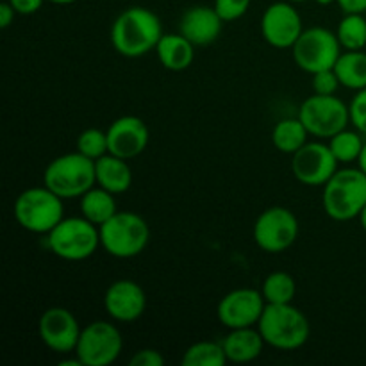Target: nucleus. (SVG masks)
Instances as JSON below:
<instances>
[{"mask_svg":"<svg viewBox=\"0 0 366 366\" xmlns=\"http://www.w3.org/2000/svg\"><path fill=\"white\" fill-rule=\"evenodd\" d=\"M300 225L295 213L282 206L264 209L254 224V242L268 254L288 250L299 238Z\"/></svg>","mask_w":366,"mask_h":366,"instance_id":"11","label":"nucleus"},{"mask_svg":"<svg viewBox=\"0 0 366 366\" xmlns=\"http://www.w3.org/2000/svg\"><path fill=\"white\" fill-rule=\"evenodd\" d=\"M163 38V25L159 16L147 7H129L122 11L111 25V43L120 56L142 57L156 50Z\"/></svg>","mask_w":366,"mask_h":366,"instance_id":"1","label":"nucleus"},{"mask_svg":"<svg viewBox=\"0 0 366 366\" xmlns=\"http://www.w3.org/2000/svg\"><path fill=\"white\" fill-rule=\"evenodd\" d=\"M288 2H292V4H297V2H307V0H288Z\"/></svg>","mask_w":366,"mask_h":366,"instance_id":"41","label":"nucleus"},{"mask_svg":"<svg viewBox=\"0 0 366 366\" xmlns=\"http://www.w3.org/2000/svg\"><path fill=\"white\" fill-rule=\"evenodd\" d=\"M161 64L170 71H184L195 59V45L186 36L163 34L156 46Z\"/></svg>","mask_w":366,"mask_h":366,"instance_id":"21","label":"nucleus"},{"mask_svg":"<svg viewBox=\"0 0 366 366\" xmlns=\"http://www.w3.org/2000/svg\"><path fill=\"white\" fill-rule=\"evenodd\" d=\"M317 4H320V6H331V4H335L336 0H315Z\"/></svg>","mask_w":366,"mask_h":366,"instance_id":"40","label":"nucleus"},{"mask_svg":"<svg viewBox=\"0 0 366 366\" xmlns=\"http://www.w3.org/2000/svg\"><path fill=\"white\" fill-rule=\"evenodd\" d=\"M81 331L77 318L66 307H49L38 322L39 338L46 349L57 354L75 352Z\"/></svg>","mask_w":366,"mask_h":366,"instance_id":"15","label":"nucleus"},{"mask_svg":"<svg viewBox=\"0 0 366 366\" xmlns=\"http://www.w3.org/2000/svg\"><path fill=\"white\" fill-rule=\"evenodd\" d=\"M343 13H366V0H336Z\"/></svg>","mask_w":366,"mask_h":366,"instance_id":"35","label":"nucleus"},{"mask_svg":"<svg viewBox=\"0 0 366 366\" xmlns=\"http://www.w3.org/2000/svg\"><path fill=\"white\" fill-rule=\"evenodd\" d=\"M150 132L145 122L138 117H120L107 129V142H109V154L122 157V159H134L139 154L145 152L149 145Z\"/></svg>","mask_w":366,"mask_h":366,"instance_id":"17","label":"nucleus"},{"mask_svg":"<svg viewBox=\"0 0 366 366\" xmlns=\"http://www.w3.org/2000/svg\"><path fill=\"white\" fill-rule=\"evenodd\" d=\"M227 363L224 345L217 342H197L182 354L181 365L184 366H224Z\"/></svg>","mask_w":366,"mask_h":366,"instance_id":"26","label":"nucleus"},{"mask_svg":"<svg viewBox=\"0 0 366 366\" xmlns=\"http://www.w3.org/2000/svg\"><path fill=\"white\" fill-rule=\"evenodd\" d=\"M299 118L315 138H332L350 124V109L336 95H311L302 102Z\"/></svg>","mask_w":366,"mask_h":366,"instance_id":"9","label":"nucleus"},{"mask_svg":"<svg viewBox=\"0 0 366 366\" xmlns=\"http://www.w3.org/2000/svg\"><path fill=\"white\" fill-rule=\"evenodd\" d=\"M311 86H313V92L317 95H335L342 84H340V79L336 75L335 68H329V70H322L313 74Z\"/></svg>","mask_w":366,"mask_h":366,"instance_id":"31","label":"nucleus"},{"mask_svg":"<svg viewBox=\"0 0 366 366\" xmlns=\"http://www.w3.org/2000/svg\"><path fill=\"white\" fill-rule=\"evenodd\" d=\"M336 36L343 50L366 49V16L363 13H345L340 20Z\"/></svg>","mask_w":366,"mask_h":366,"instance_id":"25","label":"nucleus"},{"mask_svg":"<svg viewBox=\"0 0 366 366\" xmlns=\"http://www.w3.org/2000/svg\"><path fill=\"white\" fill-rule=\"evenodd\" d=\"M77 152L89 159L97 161L102 156L109 154V142H107V131L89 127L82 131L77 138Z\"/></svg>","mask_w":366,"mask_h":366,"instance_id":"29","label":"nucleus"},{"mask_svg":"<svg viewBox=\"0 0 366 366\" xmlns=\"http://www.w3.org/2000/svg\"><path fill=\"white\" fill-rule=\"evenodd\" d=\"M264 343L277 350H295L307 343L310 320L293 304H267L257 322Z\"/></svg>","mask_w":366,"mask_h":366,"instance_id":"2","label":"nucleus"},{"mask_svg":"<svg viewBox=\"0 0 366 366\" xmlns=\"http://www.w3.org/2000/svg\"><path fill=\"white\" fill-rule=\"evenodd\" d=\"M340 84L360 92L366 88V52L363 50H345L335 64Z\"/></svg>","mask_w":366,"mask_h":366,"instance_id":"22","label":"nucleus"},{"mask_svg":"<svg viewBox=\"0 0 366 366\" xmlns=\"http://www.w3.org/2000/svg\"><path fill=\"white\" fill-rule=\"evenodd\" d=\"M342 50L336 32L325 27L304 29L295 45L292 46L293 61L297 66L311 75L335 68L336 61L342 56Z\"/></svg>","mask_w":366,"mask_h":366,"instance_id":"8","label":"nucleus"},{"mask_svg":"<svg viewBox=\"0 0 366 366\" xmlns=\"http://www.w3.org/2000/svg\"><path fill=\"white\" fill-rule=\"evenodd\" d=\"M99 229L100 247L118 259L139 256L150 242V229L145 218L131 211H117Z\"/></svg>","mask_w":366,"mask_h":366,"instance_id":"5","label":"nucleus"},{"mask_svg":"<svg viewBox=\"0 0 366 366\" xmlns=\"http://www.w3.org/2000/svg\"><path fill=\"white\" fill-rule=\"evenodd\" d=\"M357 167H360L361 170H363L365 174H366V142H365V147H363V150H361V156H360V159H357Z\"/></svg>","mask_w":366,"mask_h":366,"instance_id":"37","label":"nucleus"},{"mask_svg":"<svg viewBox=\"0 0 366 366\" xmlns=\"http://www.w3.org/2000/svg\"><path fill=\"white\" fill-rule=\"evenodd\" d=\"M267 304H292L297 293V282L286 272H272L261 288Z\"/></svg>","mask_w":366,"mask_h":366,"instance_id":"27","label":"nucleus"},{"mask_svg":"<svg viewBox=\"0 0 366 366\" xmlns=\"http://www.w3.org/2000/svg\"><path fill=\"white\" fill-rule=\"evenodd\" d=\"M322 206L325 214L336 222H349L360 217L366 206V174L357 168L338 170L324 184Z\"/></svg>","mask_w":366,"mask_h":366,"instance_id":"3","label":"nucleus"},{"mask_svg":"<svg viewBox=\"0 0 366 366\" xmlns=\"http://www.w3.org/2000/svg\"><path fill=\"white\" fill-rule=\"evenodd\" d=\"M124 340L114 324L109 322H92L79 336L75 356L82 366H109L120 357Z\"/></svg>","mask_w":366,"mask_h":366,"instance_id":"10","label":"nucleus"},{"mask_svg":"<svg viewBox=\"0 0 366 366\" xmlns=\"http://www.w3.org/2000/svg\"><path fill=\"white\" fill-rule=\"evenodd\" d=\"M338 159L329 143L307 142L292 156V172L300 184L322 186L338 172Z\"/></svg>","mask_w":366,"mask_h":366,"instance_id":"12","label":"nucleus"},{"mask_svg":"<svg viewBox=\"0 0 366 366\" xmlns=\"http://www.w3.org/2000/svg\"><path fill=\"white\" fill-rule=\"evenodd\" d=\"M224 20L214 7L193 6L186 11L179 21V32L189 39L195 46H206L217 41L220 36Z\"/></svg>","mask_w":366,"mask_h":366,"instance_id":"18","label":"nucleus"},{"mask_svg":"<svg viewBox=\"0 0 366 366\" xmlns=\"http://www.w3.org/2000/svg\"><path fill=\"white\" fill-rule=\"evenodd\" d=\"M49 2L57 4V6H68V4H74L77 2V0H49Z\"/></svg>","mask_w":366,"mask_h":366,"instance_id":"39","label":"nucleus"},{"mask_svg":"<svg viewBox=\"0 0 366 366\" xmlns=\"http://www.w3.org/2000/svg\"><path fill=\"white\" fill-rule=\"evenodd\" d=\"M97 184L107 189L113 195L125 193L132 184V170L127 164V159L106 154L95 161Z\"/></svg>","mask_w":366,"mask_h":366,"instance_id":"20","label":"nucleus"},{"mask_svg":"<svg viewBox=\"0 0 366 366\" xmlns=\"http://www.w3.org/2000/svg\"><path fill=\"white\" fill-rule=\"evenodd\" d=\"M18 14H34L41 9L45 0H7Z\"/></svg>","mask_w":366,"mask_h":366,"instance_id":"34","label":"nucleus"},{"mask_svg":"<svg viewBox=\"0 0 366 366\" xmlns=\"http://www.w3.org/2000/svg\"><path fill=\"white\" fill-rule=\"evenodd\" d=\"M307 132L306 125L300 122V118H285V120L277 122L272 131V143L279 152L285 154H295L297 150L302 149L307 143Z\"/></svg>","mask_w":366,"mask_h":366,"instance_id":"24","label":"nucleus"},{"mask_svg":"<svg viewBox=\"0 0 366 366\" xmlns=\"http://www.w3.org/2000/svg\"><path fill=\"white\" fill-rule=\"evenodd\" d=\"M43 184L61 199H81L97 184L95 161L81 152L63 154L46 164Z\"/></svg>","mask_w":366,"mask_h":366,"instance_id":"4","label":"nucleus"},{"mask_svg":"<svg viewBox=\"0 0 366 366\" xmlns=\"http://www.w3.org/2000/svg\"><path fill=\"white\" fill-rule=\"evenodd\" d=\"M49 249L64 261H84L100 247V229L84 217L63 218L49 232Z\"/></svg>","mask_w":366,"mask_h":366,"instance_id":"7","label":"nucleus"},{"mask_svg":"<svg viewBox=\"0 0 366 366\" xmlns=\"http://www.w3.org/2000/svg\"><path fill=\"white\" fill-rule=\"evenodd\" d=\"M357 218H360V224H361V227H363V231L366 232V206L363 207V211H361V213H360V217H357Z\"/></svg>","mask_w":366,"mask_h":366,"instance_id":"38","label":"nucleus"},{"mask_svg":"<svg viewBox=\"0 0 366 366\" xmlns=\"http://www.w3.org/2000/svg\"><path fill=\"white\" fill-rule=\"evenodd\" d=\"M222 345H224L227 361H231V363H250L261 356L263 347L267 343H264L259 329L242 327L231 329V332L222 340Z\"/></svg>","mask_w":366,"mask_h":366,"instance_id":"19","label":"nucleus"},{"mask_svg":"<svg viewBox=\"0 0 366 366\" xmlns=\"http://www.w3.org/2000/svg\"><path fill=\"white\" fill-rule=\"evenodd\" d=\"M329 147H331L332 154L338 159V163H354V161L360 159L361 150L365 147L363 134L357 129L356 131L343 129L338 134L329 138Z\"/></svg>","mask_w":366,"mask_h":366,"instance_id":"28","label":"nucleus"},{"mask_svg":"<svg viewBox=\"0 0 366 366\" xmlns=\"http://www.w3.org/2000/svg\"><path fill=\"white\" fill-rule=\"evenodd\" d=\"M14 220L34 234H49L64 218L63 199L43 186L24 189L14 200Z\"/></svg>","mask_w":366,"mask_h":366,"instance_id":"6","label":"nucleus"},{"mask_svg":"<svg viewBox=\"0 0 366 366\" xmlns=\"http://www.w3.org/2000/svg\"><path fill=\"white\" fill-rule=\"evenodd\" d=\"M131 366H163L164 357L156 349H142L129 360Z\"/></svg>","mask_w":366,"mask_h":366,"instance_id":"33","label":"nucleus"},{"mask_svg":"<svg viewBox=\"0 0 366 366\" xmlns=\"http://www.w3.org/2000/svg\"><path fill=\"white\" fill-rule=\"evenodd\" d=\"M267 307L263 293L254 288H238L222 297L217 317L224 327L242 329L256 327Z\"/></svg>","mask_w":366,"mask_h":366,"instance_id":"13","label":"nucleus"},{"mask_svg":"<svg viewBox=\"0 0 366 366\" xmlns=\"http://www.w3.org/2000/svg\"><path fill=\"white\" fill-rule=\"evenodd\" d=\"M214 9L224 21L239 20L249 11L250 0H214Z\"/></svg>","mask_w":366,"mask_h":366,"instance_id":"30","label":"nucleus"},{"mask_svg":"<svg viewBox=\"0 0 366 366\" xmlns=\"http://www.w3.org/2000/svg\"><path fill=\"white\" fill-rule=\"evenodd\" d=\"M117 200L113 193L104 188H95L84 193L81 197V214L95 225H102L109 220L113 214H117Z\"/></svg>","mask_w":366,"mask_h":366,"instance_id":"23","label":"nucleus"},{"mask_svg":"<svg viewBox=\"0 0 366 366\" xmlns=\"http://www.w3.org/2000/svg\"><path fill=\"white\" fill-rule=\"evenodd\" d=\"M302 31V16L288 0L274 2L264 9L261 34L274 49H292Z\"/></svg>","mask_w":366,"mask_h":366,"instance_id":"14","label":"nucleus"},{"mask_svg":"<svg viewBox=\"0 0 366 366\" xmlns=\"http://www.w3.org/2000/svg\"><path fill=\"white\" fill-rule=\"evenodd\" d=\"M104 307L113 320L131 324L143 317L147 310L145 290L131 279H120L109 285L104 295Z\"/></svg>","mask_w":366,"mask_h":366,"instance_id":"16","label":"nucleus"},{"mask_svg":"<svg viewBox=\"0 0 366 366\" xmlns=\"http://www.w3.org/2000/svg\"><path fill=\"white\" fill-rule=\"evenodd\" d=\"M350 124L366 136V88L356 92L354 99L349 104Z\"/></svg>","mask_w":366,"mask_h":366,"instance_id":"32","label":"nucleus"},{"mask_svg":"<svg viewBox=\"0 0 366 366\" xmlns=\"http://www.w3.org/2000/svg\"><path fill=\"white\" fill-rule=\"evenodd\" d=\"M16 9L11 6L9 2H2L0 4V27L7 29L11 24H13L14 16H16Z\"/></svg>","mask_w":366,"mask_h":366,"instance_id":"36","label":"nucleus"}]
</instances>
